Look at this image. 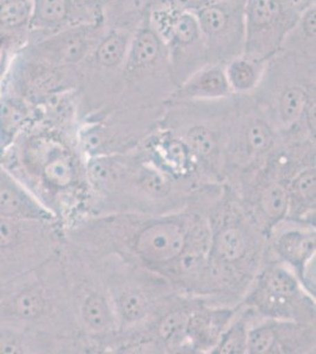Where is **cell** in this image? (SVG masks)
Listing matches in <instances>:
<instances>
[{
    "instance_id": "cell-29",
    "label": "cell",
    "mask_w": 316,
    "mask_h": 354,
    "mask_svg": "<svg viewBox=\"0 0 316 354\" xmlns=\"http://www.w3.org/2000/svg\"><path fill=\"white\" fill-rule=\"evenodd\" d=\"M289 210L308 208L315 205V168H306L295 175L288 187Z\"/></svg>"
},
{
    "instance_id": "cell-19",
    "label": "cell",
    "mask_w": 316,
    "mask_h": 354,
    "mask_svg": "<svg viewBox=\"0 0 316 354\" xmlns=\"http://www.w3.org/2000/svg\"><path fill=\"white\" fill-rule=\"evenodd\" d=\"M154 161L160 170L174 176H185L192 170V153L183 140L175 137H162L152 147Z\"/></svg>"
},
{
    "instance_id": "cell-34",
    "label": "cell",
    "mask_w": 316,
    "mask_h": 354,
    "mask_svg": "<svg viewBox=\"0 0 316 354\" xmlns=\"http://www.w3.org/2000/svg\"><path fill=\"white\" fill-rule=\"evenodd\" d=\"M277 1H280L284 4L292 5V6H295V8H300V10H304L309 5L315 3L313 0H277Z\"/></svg>"
},
{
    "instance_id": "cell-2",
    "label": "cell",
    "mask_w": 316,
    "mask_h": 354,
    "mask_svg": "<svg viewBox=\"0 0 316 354\" xmlns=\"http://www.w3.org/2000/svg\"><path fill=\"white\" fill-rule=\"evenodd\" d=\"M0 322L75 338L76 325L62 250L44 263L0 286Z\"/></svg>"
},
{
    "instance_id": "cell-21",
    "label": "cell",
    "mask_w": 316,
    "mask_h": 354,
    "mask_svg": "<svg viewBox=\"0 0 316 354\" xmlns=\"http://www.w3.org/2000/svg\"><path fill=\"white\" fill-rule=\"evenodd\" d=\"M257 208L269 228L279 225L289 212L288 187L284 182H269L257 196Z\"/></svg>"
},
{
    "instance_id": "cell-27",
    "label": "cell",
    "mask_w": 316,
    "mask_h": 354,
    "mask_svg": "<svg viewBox=\"0 0 316 354\" xmlns=\"http://www.w3.org/2000/svg\"><path fill=\"white\" fill-rule=\"evenodd\" d=\"M104 5L102 0H70L68 26H103Z\"/></svg>"
},
{
    "instance_id": "cell-32",
    "label": "cell",
    "mask_w": 316,
    "mask_h": 354,
    "mask_svg": "<svg viewBox=\"0 0 316 354\" xmlns=\"http://www.w3.org/2000/svg\"><path fill=\"white\" fill-rule=\"evenodd\" d=\"M219 0H152L150 8L170 13H196Z\"/></svg>"
},
{
    "instance_id": "cell-11",
    "label": "cell",
    "mask_w": 316,
    "mask_h": 354,
    "mask_svg": "<svg viewBox=\"0 0 316 354\" xmlns=\"http://www.w3.org/2000/svg\"><path fill=\"white\" fill-rule=\"evenodd\" d=\"M275 254L282 263L297 274L304 290L309 294L315 290V275L309 270H315V232L310 228H287L281 230L272 243Z\"/></svg>"
},
{
    "instance_id": "cell-15",
    "label": "cell",
    "mask_w": 316,
    "mask_h": 354,
    "mask_svg": "<svg viewBox=\"0 0 316 354\" xmlns=\"http://www.w3.org/2000/svg\"><path fill=\"white\" fill-rule=\"evenodd\" d=\"M176 101H215L232 95L223 64H207L177 85Z\"/></svg>"
},
{
    "instance_id": "cell-30",
    "label": "cell",
    "mask_w": 316,
    "mask_h": 354,
    "mask_svg": "<svg viewBox=\"0 0 316 354\" xmlns=\"http://www.w3.org/2000/svg\"><path fill=\"white\" fill-rule=\"evenodd\" d=\"M185 145L188 147L192 156L209 158L217 149V140L212 130L203 125H195L185 133Z\"/></svg>"
},
{
    "instance_id": "cell-5",
    "label": "cell",
    "mask_w": 316,
    "mask_h": 354,
    "mask_svg": "<svg viewBox=\"0 0 316 354\" xmlns=\"http://www.w3.org/2000/svg\"><path fill=\"white\" fill-rule=\"evenodd\" d=\"M247 0H219L194 13L208 64H225L244 51Z\"/></svg>"
},
{
    "instance_id": "cell-3",
    "label": "cell",
    "mask_w": 316,
    "mask_h": 354,
    "mask_svg": "<svg viewBox=\"0 0 316 354\" xmlns=\"http://www.w3.org/2000/svg\"><path fill=\"white\" fill-rule=\"evenodd\" d=\"M64 242L58 221L0 218V286L48 261Z\"/></svg>"
},
{
    "instance_id": "cell-9",
    "label": "cell",
    "mask_w": 316,
    "mask_h": 354,
    "mask_svg": "<svg viewBox=\"0 0 316 354\" xmlns=\"http://www.w3.org/2000/svg\"><path fill=\"white\" fill-rule=\"evenodd\" d=\"M102 28L66 26L48 36L28 41L18 53L30 61L73 68L93 53L103 37Z\"/></svg>"
},
{
    "instance_id": "cell-12",
    "label": "cell",
    "mask_w": 316,
    "mask_h": 354,
    "mask_svg": "<svg viewBox=\"0 0 316 354\" xmlns=\"http://www.w3.org/2000/svg\"><path fill=\"white\" fill-rule=\"evenodd\" d=\"M0 218L58 221L16 177L0 165Z\"/></svg>"
},
{
    "instance_id": "cell-26",
    "label": "cell",
    "mask_w": 316,
    "mask_h": 354,
    "mask_svg": "<svg viewBox=\"0 0 316 354\" xmlns=\"http://www.w3.org/2000/svg\"><path fill=\"white\" fill-rule=\"evenodd\" d=\"M31 0H0V31L30 33Z\"/></svg>"
},
{
    "instance_id": "cell-4",
    "label": "cell",
    "mask_w": 316,
    "mask_h": 354,
    "mask_svg": "<svg viewBox=\"0 0 316 354\" xmlns=\"http://www.w3.org/2000/svg\"><path fill=\"white\" fill-rule=\"evenodd\" d=\"M149 18L165 43L170 75L177 85L208 64L205 43L194 13H170L150 8Z\"/></svg>"
},
{
    "instance_id": "cell-17",
    "label": "cell",
    "mask_w": 316,
    "mask_h": 354,
    "mask_svg": "<svg viewBox=\"0 0 316 354\" xmlns=\"http://www.w3.org/2000/svg\"><path fill=\"white\" fill-rule=\"evenodd\" d=\"M68 10L70 0H31L28 41L66 28Z\"/></svg>"
},
{
    "instance_id": "cell-10",
    "label": "cell",
    "mask_w": 316,
    "mask_h": 354,
    "mask_svg": "<svg viewBox=\"0 0 316 354\" xmlns=\"http://www.w3.org/2000/svg\"><path fill=\"white\" fill-rule=\"evenodd\" d=\"M254 236L240 222H225L210 235L208 254L209 277L228 280L244 268L250 270L255 255Z\"/></svg>"
},
{
    "instance_id": "cell-22",
    "label": "cell",
    "mask_w": 316,
    "mask_h": 354,
    "mask_svg": "<svg viewBox=\"0 0 316 354\" xmlns=\"http://www.w3.org/2000/svg\"><path fill=\"white\" fill-rule=\"evenodd\" d=\"M312 98L301 85H290L284 88L277 101V113L284 127H292L304 118Z\"/></svg>"
},
{
    "instance_id": "cell-16",
    "label": "cell",
    "mask_w": 316,
    "mask_h": 354,
    "mask_svg": "<svg viewBox=\"0 0 316 354\" xmlns=\"http://www.w3.org/2000/svg\"><path fill=\"white\" fill-rule=\"evenodd\" d=\"M165 57V43L152 26L149 12L140 21L135 32L132 33L131 43L124 65L128 71L136 73L152 68Z\"/></svg>"
},
{
    "instance_id": "cell-1",
    "label": "cell",
    "mask_w": 316,
    "mask_h": 354,
    "mask_svg": "<svg viewBox=\"0 0 316 354\" xmlns=\"http://www.w3.org/2000/svg\"><path fill=\"white\" fill-rule=\"evenodd\" d=\"M0 165L25 185L63 228L75 220L84 200L85 161L76 136L66 133L63 123L40 115L0 153Z\"/></svg>"
},
{
    "instance_id": "cell-14",
    "label": "cell",
    "mask_w": 316,
    "mask_h": 354,
    "mask_svg": "<svg viewBox=\"0 0 316 354\" xmlns=\"http://www.w3.org/2000/svg\"><path fill=\"white\" fill-rule=\"evenodd\" d=\"M75 338H62L0 322V354L53 353L75 348Z\"/></svg>"
},
{
    "instance_id": "cell-24",
    "label": "cell",
    "mask_w": 316,
    "mask_h": 354,
    "mask_svg": "<svg viewBox=\"0 0 316 354\" xmlns=\"http://www.w3.org/2000/svg\"><path fill=\"white\" fill-rule=\"evenodd\" d=\"M117 322L132 325L143 320L149 313V302L147 294L136 288H125L120 292L115 302Z\"/></svg>"
},
{
    "instance_id": "cell-7",
    "label": "cell",
    "mask_w": 316,
    "mask_h": 354,
    "mask_svg": "<svg viewBox=\"0 0 316 354\" xmlns=\"http://www.w3.org/2000/svg\"><path fill=\"white\" fill-rule=\"evenodd\" d=\"M194 225L180 216L155 218L132 235V250L145 266L165 274L185 250Z\"/></svg>"
},
{
    "instance_id": "cell-8",
    "label": "cell",
    "mask_w": 316,
    "mask_h": 354,
    "mask_svg": "<svg viewBox=\"0 0 316 354\" xmlns=\"http://www.w3.org/2000/svg\"><path fill=\"white\" fill-rule=\"evenodd\" d=\"M307 290L288 266L277 263L267 267L257 279V287L247 298V305L255 307L269 318L295 320L306 304Z\"/></svg>"
},
{
    "instance_id": "cell-23",
    "label": "cell",
    "mask_w": 316,
    "mask_h": 354,
    "mask_svg": "<svg viewBox=\"0 0 316 354\" xmlns=\"http://www.w3.org/2000/svg\"><path fill=\"white\" fill-rule=\"evenodd\" d=\"M248 312L232 317V320L222 332L215 346L212 347V353L217 354H242L247 353V340H248Z\"/></svg>"
},
{
    "instance_id": "cell-33",
    "label": "cell",
    "mask_w": 316,
    "mask_h": 354,
    "mask_svg": "<svg viewBox=\"0 0 316 354\" xmlns=\"http://www.w3.org/2000/svg\"><path fill=\"white\" fill-rule=\"evenodd\" d=\"M301 28L302 35L308 41H315L316 36V8L315 3L304 8L299 17L297 24Z\"/></svg>"
},
{
    "instance_id": "cell-28",
    "label": "cell",
    "mask_w": 316,
    "mask_h": 354,
    "mask_svg": "<svg viewBox=\"0 0 316 354\" xmlns=\"http://www.w3.org/2000/svg\"><path fill=\"white\" fill-rule=\"evenodd\" d=\"M274 143V131L268 122L255 117L245 125L243 145L250 156H260L268 151Z\"/></svg>"
},
{
    "instance_id": "cell-18",
    "label": "cell",
    "mask_w": 316,
    "mask_h": 354,
    "mask_svg": "<svg viewBox=\"0 0 316 354\" xmlns=\"http://www.w3.org/2000/svg\"><path fill=\"white\" fill-rule=\"evenodd\" d=\"M266 64L267 62L252 58L244 53L227 62L224 64V73L232 93L244 95L255 90L263 77Z\"/></svg>"
},
{
    "instance_id": "cell-31",
    "label": "cell",
    "mask_w": 316,
    "mask_h": 354,
    "mask_svg": "<svg viewBox=\"0 0 316 354\" xmlns=\"http://www.w3.org/2000/svg\"><path fill=\"white\" fill-rule=\"evenodd\" d=\"M168 174L163 170L145 168L140 175V183L142 189L152 196H165L170 189V181Z\"/></svg>"
},
{
    "instance_id": "cell-35",
    "label": "cell",
    "mask_w": 316,
    "mask_h": 354,
    "mask_svg": "<svg viewBox=\"0 0 316 354\" xmlns=\"http://www.w3.org/2000/svg\"><path fill=\"white\" fill-rule=\"evenodd\" d=\"M1 86H3V84H1V83H0V93H1Z\"/></svg>"
},
{
    "instance_id": "cell-25",
    "label": "cell",
    "mask_w": 316,
    "mask_h": 354,
    "mask_svg": "<svg viewBox=\"0 0 316 354\" xmlns=\"http://www.w3.org/2000/svg\"><path fill=\"white\" fill-rule=\"evenodd\" d=\"M190 313L187 310L169 312L162 318L157 333L170 350H183L187 346V328Z\"/></svg>"
},
{
    "instance_id": "cell-13",
    "label": "cell",
    "mask_w": 316,
    "mask_h": 354,
    "mask_svg": "<svg viewBox=\"0 0 316 354\" xmlns=\"http://www.w3.org/2000/svg\"><path fill=\"white\" fill-rule=\"evenodd\" d=\"M40 118V108L25 97L1 86L0 93V153Z\"/></svg>"
},
{
    "instance_id": "cell-20",
    "label": "cell",
    "mask_w": 316,
    "mask_h": 354,
    "mask_svg": "<svg viewBox=\"0 0 316 354\" xmlns=\"http://www.w3.org/2000/svg\"><path fill=\"white\" fill-rule=\"evenodd\" d=\"M132 33L128 28H115L103 35L93 50V58L97 64L105 68H116L124 65Z\"/></svg>"
},
{
    "instance_id": "cell-6",
    "label": "cell",
    "mask_w": 316,
    "mask_h": 354,
    "mask_svg": "<svg viewBox=\"0 0 316 354\" xmlns=\"http://www.w3.org/2000/svg\"><path fill=\"white\" fill-rule=\"evenodd\" d=\"M302 11L277 0H247L244 55L268 61L297 28Z\"/></svg>"
}]
</instances>
